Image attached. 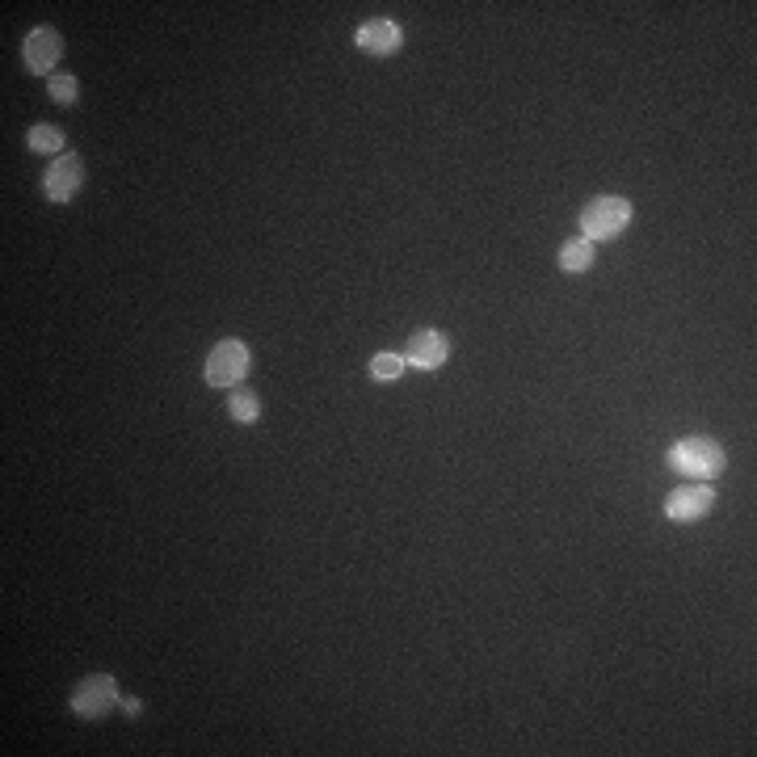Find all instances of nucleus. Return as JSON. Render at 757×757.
<instances>
[{
    "mask_svg": "<svg viewBox=\"0 0 757 757\" xmlns=\"http://www.w3.org/2000/svg\"><path fill=\"white\" fill-rule=\"evenodd\" d=\"M60 55H63V39H60V30H51V25H34V30L25 34V42H21V60H25V68H30L34 76H51L55 63H60Z\"/></svg>",
    "mask_w": 757,
    "mask_h": 757,
    "instance_id": "39448f33",
    "label": "nucleus"
},
{
    "mask_svg": "<svg viewBox=\"0 0 757 757\" xmlns=\"http://www.w3.org/2000/svg\"><path fill=\"white\" fill-rule=\"evenodd\" d=\"M354 42H357V51H362V55L387 60V55H396L400 46H404V30H400L396 21L375 18V21H362V25H357Z\"/></svg>",
    "mask_w": 757,
    "mask_h": 757,
    "instance_id": "0eeeda50",
    "label": "nucleus"
},
{
    "mask_svg": "<svg viewBox=\"0 0 757 757\" xmlns=\"http://www.w3.org/2000/svg\"><path fill=\"white\" fill-rule=\"evenodd\" d=\"M228 413H231V421L252 425V421L261 417V400H257V392H249V387H231Z\"/></svg>",
    "mask_w": 757,
    "mask_h": 757,
    "instance_id": "9b49d317",
    "label": "nucleus"
},
{
    "mask_svg": "<svg viewBox=\"0 0 757 757\" xmlns=\"http://www.w3.org/2000/svg\"><path fill=\"white\" fill-rule=\"evenodd\" d=\"M724 463V446L712 438H682L670 446V467L686 480H715Z\"/></svg>",
    "mask_w": 757,
    "mask_h": 757,
    "instance_id": "f257e3e1",
    "label": "nucleus"
},
{
    "mask_svg": "<svg viewBox=\"0 0 757 757\" xmlns=\"http://www.w3.org/2000/svg\"><path fill=\"white\" fill-rule=\"evenodd\" d=\"M245 375H249V345L236 336L219 341L207 357V383L210 387H236Z\"/></svg>",
    "mask_w": 757,
    "mask_h": 757,
    "instance_id": "7ed1b4c3",
    "label": "nucleus"
},
{
    "mask_svg": "<svg viewBox=\"0 0 757 757\" xmlns=\"http://www.w3.org/2000/svg\"><path fill=\"white\" fill-rule=\"evenodd\" d=\"M631 224V203L628 198H619V194H602V198H593L585 210H581V236L585 240H614L619 231Z\"/></svg>",
    "mask_w": 757,
    "mask_h": 757,
    "instance_id": "f03ea898",
    "label": "nucleus"
},
{
    "mask_svg": "<svg viewBox=\"0 0 757 757\" xmlns=\"http://www.w3.org/2000/svg\"><path fill=\"white\" fill-rule=\"evenodd\" d=\"M593 257H598V249H593V240H585V236H577V240H568L564 249H560V270H568V273H585V270H593Z\"/></svg>",
    "mask_w": 757,
    "mask_h": 757,
    "instance_id": "9d476101",
    "label": "nucleus"
},
{
    "mask_svg": "<svg viewBox=\"0 0 757 757\" xmlns=\"http://www.w3.org/2000/svg\"><path fill=\"white\" fill-rule=\"evenodd\" d=\"M404 366H408V362H404L400 354H375L371 357V375H375L378 383H396V378L404 375Z\"/></svg>",
    "mask_w": 757,
    "mask_h": 757,
    "instance_id": "ddd939ff",
    "label": "nucleus"
},
{
    "mask_svg": "<svg viewBox=\"0 0 757 757\" xmlns=\"http://www.w3.org/2000/svg\"><path fill=\"white\" fill-rule=\"evenodd\" d=\"M51 102H60V105H72L76 102V93H81V84H76V76H51Z\"/></svg>",
    "mask_w": 757,
    "mask_h": 757,
    "instance_id": "4468645a",
    "label": "nucleus"
},
{
    "mask_svg": "<svg viewBox=\"0 0 757 757\" xmlns=\"http://www.w3.org/2000/svg\"><path fill=\"white\" fill-rule=\"evenodd\" d=\"M446 357H450V341L438 329H417V333L408 336L404 362H413L417 371H438V366H446Z\"/></svg>",
    "mask_w": 757,
    "mask_h": 757,
    "instance_id": "6e6552de",
    "label": "nucleus"
},
{
    "mask_svg": "<svg viewBox=\"0 0 757 757\" xmlns=\"http://www.w3.org/2000/svg\"><path fill=\"white\" fill-rule=\"evenodd\" d=\"M114 703H118V682H114L110 673L84 677L81 686H76V694H72V712L84 715V719H97V715H105Z\"/></svg>",
    "mask_w": 757,
    "mask_h": 757,
    "instance_id": "423d86ee",
    "label": "nucleus"
},
{
    "mask_svg": "<svg viewBox=\"0 0 757 757\" xmlns=\"http://www.w3.org/2000/svg\"><path fill=\"white\" fill-rule=\"evenodd\" d=\"M25 144H30V152H60V147H63V131H60V126H51V123H39V126H30Z\"/></svg>",
    "mask_w": 757,
    "mask_h": 757,
    "instance_id": "f8f14e48",
    "label": "nucleus"
},
{
    "mask_svg": "<svg viewBox=\"0 0 757 757\" xmlns=\"http://www.w3.org/2000/svg\"><path fill=\"white\" fill-rule=\"evenodd\" d=\"M81 182H84V160L68 152V156H60V160L51 165L42 189H46V198H51V203H68V198L81 189Z\"/></svg>",
    "mask_w": 757,
    "mask_h": 757,
    "instance_id": "1a4fd4ad",
    "label": "nucleus"
},
{
    "mask_svg": "<svg viewBox=\"0 0 757 757\" xmlns=\"http://www.w3.org/2000/svg\"><path fill=\"white\" fill-rule=\"evenodd\" d=\"M715 509V488L712 484H682L665 497V518L670 522H703Z\"/></svg>",
    "mask_w": 757,
    "mask_h": 757,
    "instance_id": "20e7f679",
    "label": "nucleus"
}]
</instances>
